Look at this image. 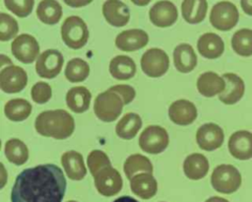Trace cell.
<instances>
[{
  "label": "cell",
  "instance_id": "cell-1",
  "mask_svg": "<svg viewBox=\"0 0 252 202\" xmlns=\"http://www.w3.org/2000/svg\"><path fill=\"white\" fill-rule=\"evenodd\" d=\"M66 186V178L58 166L38 165L17 175L11 202H62Z\"/></svg>",
  "mask_w": 252,
  "mask_h": 202
},
{
  "label": "cell",
  "instance_id": "cell-2",
  "mask_svg": "<svg viewBox=\"0 0 252 202\" xmlns=\"http://www.w3.org/2000/svg\"><path fill=\"white\" fill-rule=\"evenodd\" d=\"M34 128L44 137L63 140L73 134L75 121L73 116L64 109L45 110L36 116Z\"/></svg>",
  "mask_w": 252,
  "mask_h": 202
},
{
  "label": "cell",
  "instance_id": "cell-3",
  "mask_svg": "<svg viewBox=\"0 0 252 202\" xmlns=\"http://www.w3.org/2000/svg\"><path fill=\"white\" fill-rule=\"evenodd\" d=\"M124 101L122 98L112 92L107 90L97 95L94 100V111L96 117L103 122H111L117 119L121 114Z\"/></svg>",
  "mask_w": 252,
  "mask_h": 202
},
{
  "label": "cell",
  "instance_id": "cell-4",
  "mask_svg": "<svg viewBox=\"0 0 252 202\" xmlns=\"http://www.w3.org/2000/svg\"><path fill=\"white\" fill-rule=\"evenodd\" d=\"M61 37L71 49H80L89 39V30L84 20L78 16H70L61 26Z\"/></svg>",
  "mask_w": 252,
  "mask_h": 202
},
{
  "label": "cell",
  "instance_id": "cell-5",
  "mask_svg": "<svg viewBox=\"0 0 252 202\" xmlns=\"http://www.w3.org/2000/svg\"><path fill=\"white\" fill-rule=\"evenodd\" d=\"M241 174L232 165H220L215 168L211 175L213 188L223 194L235 192L241 185Z\"/></svg>",
  "mask_w": 252,
  "mask_h": 202
},
{
  "label": "cell",
  "instance_id": "cell-6",
  "mask_svg": "<svg viewBox=\"0 0 252 202\" xmlns=\"http://www.w3.org/2000/svg\"><path fill=\"white\" fill-rule=\"evenodd\" d=\"M239 13L236 6L229 1H220L215 4L210 13V23L219 31H229L238 22Z\"/></svg>",
  "mask_w": 252,
  "mask_h": 202
},
{
  "label": "cell",
  "instance_id": "cell-7",
  "mask_svg": "<svg viewBox=\"0 0 252 202\" xmlns=\"http://www.w3.org/2000/svg\"><path fill=\"white\" fill-rule=\"evenodd\" d=\"M169 143L167 131L158 125H150L144 129L139 137L140 148L148 154H159Z\"/></svg>",
  "mask_w": 252,
  "mask_h": 202
},
{
  "label": "cell",
  "instance_id": "cell-8",
  "mask_svg": "<svg viewBox=\"0 0 252 202\" xmlns=\"http://www.w3.org/2000/svg\"><path fill=\"white\" fill-rule=\"evenodd\" d=\"M141 68L143 72L152 78L163 76L169 67L168 55L160 48L148 49L141 58Z\"/></svg>",
  "mask_w": 252,
  "mask_h": 202
},
{
  "label": "cell",
  "instance_id": "cell-9",
  "mask_svg": "<svg viewBox=\"0 0 252 202\" xmlns=\"http://www.w3.org/2000/svg\"><path fill=\"white\" fill-rule=\"evenodd\" d=\"M94 186L99 194L102 196H114L122 189L123 180L118 172L112 166L101 168L94 176Z\"/></svg>",
  "mask_w": 252,
  "mask_h": 202
},
{
  "label": "cell",
  "instance_id": "cell-10",
  "mask_svg": "<svg viewBox=\"0 0 252 202\" xmlns=\"http://www.w3.org/2000/svg\"><path fill=\"white\" fill-rule=\"evenodd\" d=\"M11 51L20 62L30 64L37 59L39 54V44L32 35L22 34L12 41Z\"/></svg>",
  "mask_w": 252,
  "mask_h": 202
},
{
  "label": "cell",
  "instance_id": "cell-11",
  "mask_svg": "<svg viewBox=\"0 0 252 202\" xmlns=\"http://www.w3.org/2000/svg\"><path fill=\"white\" fill-rule=\"evenodd\" d=\"M63 62L64 58L60 51L56 49H47L37 57L35 71L41 78L52 79L60 73Z\"/></svg>",
  "mask_w": 252,
  "mask_h": 202
},
{
  "label": "cell",
  "instance_id": "cell-12",
  "mask_svg": "<svg viewBox=\"0 0 252 202\" xmlns=\"http://www.w3.org/2000/svg\"><path fill=\"white\" fill-rule=\"evenodd\" d=\"M28 83L26 71L19 66L10 65L1 69L0 89L4 93L15 94L21 92Z\"/></svg>",
  "mask_w": 252,
  "mask_h": 202
},
{
  "label": "cell",
  "instance_id": "cell-13",
  "mask_svg": "<svg viewBox=\"0 0 252 202\" xmlns=\"http://www.w3.org/2000/svg\"><path fill=\"white\" fill-rule=\"evenodd\" d=\"M223 140V131L216 123H205L199 127L196 133L198 146L208 152L219 149L222 145Z\"/></svg>",
  "mask_w": 252,
  "mask_h": 202
},
{
  "label": "cell",
  "instance_id": "cell-14",
  "mask_svg": "<svg viewBox=\"0 0 252 202\" xmlns=\"http://www.w3.org/2000/svg\"><path fill=\"white\" fill-rule=\"evenodd\" d=\"M150 21L158 28H166L172 26L178 17L176 6L168 1L161 0L155 3L149 12Z\"/></svg>",
  "mask_w": 252,
  "mask_h": 202
},
{
  "label": "cell",
  "instance_id": "cell-15",
  "mask_svg": "<svg viewBox=\"0 0 252 202\" xmlns=\"http://www.w3.org/2000/svg\"><path fill=\"white\" fill-rule=\"evenodd\" d=\"M228 150L232 157L240 161L252 158V133L239 130L231 134L228 140Z\"/></svg>",
  "mask_w": 252,
  "mask_h": 202
},
{
  "label": "cell",
  "instance_id": "cell-16",
  "mask_svg": "<svg viewBox=\"0 0 252 202\" xmlns=\"http://www.w3.org/2000/svg\"><path fill=\"white\" fill-rule=\"evenodd\" d=\"M149 35L141 29H131L121 32L115 37V45L123 51H135L148 44Z\"/></svg>",
  "mask_w": 252,
  "mask_h": 202
},
{
  "label": "cell",
  "instance_id": "cell-17",
  "mask_svg": "<svg viewBox=\"0 0 252 202\" xmlns=\"http://www.w3.org/2000/svg\"><path fill=\"white\" fill-rule=\"evenodd\" d=\"M168 116L170 120L177 125H189L197 118V108L195 104L188 100H177L170 104Z\"/></svg>",
  "mask_w": 252,
  "mask_h": 202
},
{
  "label": "cell",
  "instance_id": "cell-18",
  "mask_svg": "<svg viewBox=\"0 0 252 202\" xmlns=\"http://www.w3.org/2000/svg\"><path fill=\"white\" fill-rule=\"evenodd\" d=\"M102 14L106 22L113 27H123L130 20L128 6L120 0H106L102 5Z\"/></svg>",
  "mask_w": 252,
  "mask_h": 202
},
{
  "label": "cell",
  "instance_id": "cell-19",
  "mask_svg": "<svg viewBox=\"0 0 252 202\" xmlns=\"http://www.w3.org/2000/svg\"><path fill=\"white\" fill-rule=\"evenodd\" d=\"M221 77L225 81V89L219 95L220 101L224 104L236 103L244 95L245 85L243 80L234 73H224Z\"/></svg>",
  "mask_w": 252,
  "mask_h": 202
},
{
  "label": "cell",
  "instance_id": "cell-20",
  "mask_svg": "<svg viewBox=\"0 0 252 202\" xmlns=\"http://www.w3.org/2000/svg\"><path fill=\"white\" fill-rule=\"evenodd\" d=\"M131 191L142 199L154 197L158 190V182L153 173L142 172L135 174L130 179Z\"/></svg>",
  "mask_w": 252,
  "mask_h": 202
},
{
  "label": "cell",
  "instance_id": "cell-21",
  "mask_svg": "<svg viewBox=\"0 0 252 202\" xmlns=\"http://www.w3.org/2000/svg\"><path fill=\"white\" fill-rule=\"evenodd\" d=\"M199 53L207 59H216L224 51V43L220 35L214 33L203 34L197 42Z\"/></svg>",
  "mask_w": 252,
  "mask_h": 202
},
{
  "label": "cell",
  "instance_id": "cell-22",
  "mask_svg": "<svg viewBox=\"0 0 252 202\" xmlns=\"http://www.w3.org/2000/svg\"><path fill=\"white\" fill-rule=\"evenodd\" d=\"M225 89V81L217 73L208 71L202 73L197 80L198 92L206 97L212 98L221 94Z\"/></svg>",
  "mask_w": 252,
  "mask_h": 202
},
{
  "label": "cell",
  "instance_id": "cell-23",
  "mask_svg": "<svg viewBox=\"0 0 252 202\" xmlns=\"http://www.w3.org/2000/svg\"><path fill=\"white\" fill-rule=\"evenodd\" d=\"M61 165L67 176L72 180H81L87 174V168L82 154L76 151H67L61 156Z\"/></svg>",
  "mask_w": 252,
  "mask_h": 202
},
{
  "label": "cell",
  "instance_id": "cell-24",
  "mask_svg": "<svg viewBox=\"0 0 252 202\" xmlns=\"http://www.w3.org/2000/svg\"><path fill=\"white\" fill-rule=\"evenodd\" d=\"M173 63L181 73L191 72L197 65V56L193 47L188 43H180L173 50Z\"/></svg>",
  "mask_w": 252,
  "mask_h": 202
},
{
  "label": "cell",
  "instance_id": "cell-25",
  "mask_svg": "<svg viewBox=\"0 0 252 202\" xmlns=\"http://www.w3.org/2000/svg\"><path fill=\"white\" fill-rule=\"evenodd\" d=\"M208 159L199 153H194L186 157L183 163L184 174L192 180H198L205 177L209 171Z\"/></svg>",
  "mask_w": 252,
  "mask_h": 202
},
{
  "label": "cell",
  "instance_id": "cell-26",
  "mask_svg": "<svg viewBox=\"0 0 252 202\" xmlns=\"http://www.w3.org/2000/svg\"><path fill=\"white\" fill-rule=\"evenodd\" d=\"M92 95L84 86L71 88L66 94V103L69 109L76 113H82L90 107Z\"/></svg>",
  "mask_w": 252,
  "mask_h": 202
},
{
  "label": "cell",
  "instance_id": "cell-27",
  "mask_svg": "<svg viewBox=\"0 0 252 202\" xmlns=\"http://www.w3.org/2000/svg\"><path fill=\"white\" fill-rule=\"evenodd\" d=\"M109 73L117 80H128L136 74V64L127 55H117L109 63Z\"/></svg>",
  "mask_w": 252,
  "mask_h": 202
},
{
  "label": "cell",
  "instance_id": "cell-28",
  "mask_svg": "<svg viewBox=\"0 0 252 202\" xmlns=\"http://www.w3.org/2000/svg\"><path fill=\"white\" fill-rule=\"evenodd\" d=\"M207 10L206 0H183L181 4L182 17L189 24L201 23L206 17Z\"/></svg>",
  "mask_w": 252,
  "mask_h": 202
},
{
  "label": "cell",
  "instance_id": "cell-29",
  "mask_svg": "<svg viewBox=\"0 0 252 202\" xmlns=\"http://www.w3.org/2000/svg\"><path fill=\"white\" fill-rule=\"evenodd\" d=\"M142 127V119L139 114L134 112L126 113L121 117L115 126L118 137L125 140L133 139Z\"/></svg>",
  "mask_w": 252,
  "mask_h": 202
},
{
  "label": "cell",
  "instance_id": "cell-30",
  "mask_svg": "<svg viewBox=\"0 0 252 202\" xmlns=\"http://www.w3.org/2000/svg\"><path fill=\"white\" fill-rule=\"evenodd\" d=\"M36 16L43 24L55 25L62 17V7L56 0H41L36 8Z\"/></svg>",
  "mask_w": 252,
  "mask_h": 202
},
{
  "label": "cell",
  "instance_id": "cell-31",
  "mask_svg": "<svg viewBox=\"0 0 252 202\" xmlns=\"http://www.w3.org/2000/svg\"><path fill=\"white\" fill-rule=\"evenodd\" d=\"M32 108V104L27 100L13 99L6 102L4 113L9 120L23 121L30 116Z\"/></svg>",
  "mask_w": 252,
  "mask_h": 202
},
{
  "label": "cell",
  "instance_id": "cell-32",
  "mask_svg": "<svg viewBox=\"0 0 252 202\" xmlns=\"http://www.w3.org/2000/svg\"><path fill=\"white\" fill-rule=\"evenodd\" d=\"M5 156L9 162L16 166L24 165L29 159V149L20 139H10L5 144Z\"/></svg>",
  "mask_w": 252,
  "mask_h": 202
},
{
  "label": "cell",
  "instance_id": "cell-33",
  "mask_svg": "<svg viewBox=\"0 0 252 202\" xmlns=\"http://www.w3.org/2000/svg\"><path fill=\"white\" fill-rule=\"evenodd\" d=\"M123 170L127 178L130 180L138 171L153 173V165L151 161L140 154L130 155L124 162Z\"/></svg>",
  "mask_w": 252,
  "mask_h": 202
},
{
  "label": "cell",
  "instance_id": "cell-34",
  "mask_svg": "<svg viewBox=\"0 0 252 202\" xmlns=\"http://www.w3.org/2000/svg\"><path fill=\"white\" fill-rule=\"evenodd\" d=\"M231 46L235 53L248 57L252 55V30L241 29L235 32L231 38Z\"/></svg>",
  "mask_w": 252,
  "mask_h": 202
},
{
  "label": "cell",
  "instance_id": "cell-35",
  "mask_svg": "<svg viewBox=\"0 0 252 202\" xmlns=\"http://www.w3.org/2000/svg\"><path fill=\"white\" fill-rule=\"evenodd\" d=\"M90 74L89 64L81 58H73L68 61L65 68V77L71 83L83 82Z\"/></svg>",
  "mask_w": 252,
  "mask_h": 202
},
{
  "label": "cell",
  "instance_id": "cell-36",
  "mask_svg": "<svg viewBox=\"0 0 252 202\" xmlns=\"http://www.w3.org/2000/svg\"><path fill=\"white\" fill-rule=\"evenodd\" d=\"M19 32L17 21L6 13L0 14V40L7 41L12 39Z\"/></svg>",
  "mask_w": 252,
  "mask_h": 202
},
{
  "label": "cell",
  "instance_id": "cell-37",
  "mask_svg": "<svg viewBox=\"0 0 252 202\" xmlns=\"http://www.w3.org/2000/svg\"><path fill=\"white\" fill-rule=\"evenodd\" d=\"M87 164L93 176H94L101 168L111 166L107 155L100 150H93L88 156Z\"/></svg>",
  "mask_w": 252,
  "mask_h": 202
},
{
  "label": "cell",
  "instance_id": "cell-38",
  "mask_svg": "<svg viewBox=\"0 0 252 202\" xmlns=\"http://www.w3.org/2000/svg\"><path fill=\"white\" fill-rule=\"evenodd\" d=\"M5 7L20 18L28 17L34 5V0H4Z\"/></svg>",
  "mask_w": 252,
  "mask_h": 202
},
{
  "label": "cell",
  "instance_id": "cell-39",
  "mask_svg": "<svg viewBox=\"0 0 252 202\" xmlns=\"http://www.w3.org/2000/svg\"><path fill=\"white\" fill-rule=\"evenodd\" d=\"M31 96L34 102L39 104L45 103L50 100L52 96L51 87L45 82H37L32 86L31 90Z\"/></svg>",
  "mask_w": 252,
  "mask_h": 202
},
{
  "label": "cell",
  "instance_id": "cell-40",
  "mask_svg": "<svg viewBox=\"0 0 252 202\" xmlns=\"http://www.w3.org/2000/svg\"><path fill=\"white\" fill-rule=\"evenodd\" d=\"M108 90L118 94L122 98L124 104H129L135 99V96H136L135 89L129 85H124V84L115 85L109 88Z\"/></svg>",
  "mask_w": 252,
  "mask_h": 202
},
{
  "label": "cell",
  "instance_id": "cell-41",
  "mask_svg": "<svg viewBox=\"0 0 252 202\" xmlns=\"http://www.w3.org/2000/svg\"><path fill=\"white\" fill-rule=\"evenodd\" d=\"M93 0H63V2L73 8H80L89 5Z\"/></svg>",
  "mask_w": 252,
  "mask_h": 202
},
{
  "label": "cell",
  "instance_id": "cell-42",
  "mask_svg": "<svg viewBox=\"0 0 252 202\" xmlns=\"http://www.w3.org/2000/svg\"><path fill=\"white\" fill-rule=\"evenodd\" d=\"M240 5L245 14L252 16V0H240Z\"/></svg>",
  "mask_w": 252,
  "mask_h": 202
},
{
  "label": "cell",
  "instance_id": "cell-43",
  "mask_svg": "<svg viewBox=\"0 0 252 202\" xmlns=\"http://www.w3.org/2000/svg\"><path fill=\"white\" fill-rule=\"evenodd\" d=\"M113 202H139L138 200H136V199H134L133 197H131V196H127V195H125V196H121V197H118L117 199H115Z\"/></svg>",
  "mask_w": 252,
  "mask_h": 202
},
{
  "label": "cell",
  "instance_id": "cell-44",
  "mask_svg": "<svg viewBox=\"0 0 252 202\" xmlns=\"http://www.w3.org/2000/svg\"><path fill=\"white\" fill-rule=\"evenodd\" d=\"M205 202H229L228 200L222 198V197H219V196H213L208 198Z\"/></svg>",
  "mask_w": 252,
  "mask_h": 202
},
{
  "label": "cell",
  "instance_id": "cell-45",
  "mask_svg": "<svg viewBox=\"0 0 252 202\" xmlns=\"http://www.w3.org/2000/svg\"><path fill=\"white\" fill-rule=\"evenodd\" d=\"M152 0H131L132 3H134L137 6H146L148 5Z\"/></svg>",
  "mask_w": 252,
  "mask_h": 202
},
{
  "label": "cell",
  "instance_id": "cell-46",
  "mask_svg": "<svg viewBox=\"0 0 252 202\" xmlns=\"http://www.w3.org/2000/svg\"><path fill=\"white\" fill-rule=\"evenodd\" d=\"M67 202H77V201H75V200H69V201H67Z\"/></svg>",
  "mask_w": 252,
  "mask_h": 202
}]
</instances>
